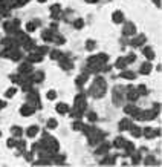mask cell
<instances>
[{"instance_id": "obj_1", "label": "cell", "mask_w": 162, "mask_h": 167, "mask_svg": "<svg viewBox=\"0 0 162 167\" xmlns=\"http://www.w3.org/2000/svg\"><path fill=\"white\" fill-rule=\"evenodd\" d=\"M106 92V83H104V78H96L95 84L92 87V94L95 97H103Z\"/></svg>"}, {"instance_id": "obj_2", "label": "cell", "mask_w": 162, "mask_h": 167, "mask_svg": "<svg viewBox=\"0 0 162 167\" xmlns=\"http://www.w3.org/2000/svg\"><path fill=\"white\" fill-rule=\"evenodd\" d=\"M3 26H5V31L6 32H14L17 29V26H19V20H12L9 23H5Z\"/></svg>"}, {"instance_id": "obj_3", "label": "cell", "mask_w": 162, "mask_h": 167, "mask_svg": "<svg viewBox=\"0 0 162 167\" xmlns=\"http://www.w3.org/2000/svg\"><path fill=\"white\" fill-rule=\"evenodd\" d=\"M122 32L125 34V36H132V34H135V32H136V26H135V25H132V23H127V25L124 26Z\"/></svg>"}, {"instance_id": "obj_4", "label": "cell", "mask_w": 162, "mask_h": 167, "mask_svg": "<svg viewBox=\"0 0 162 167\" xmlns=\"http://www.w3.org/2000/svg\"><path fill=\"white\" fill-rule=\"evenodd\" d=\"M139 97V94L136 92V89H133L132 86H129V94H127V98L130 100V101H135Z\"/></svg>"}, {"instance_id": "obj_5", "label": "cell", "mask_w": 162, "mask_h": 167, "mask_svg": "<svg viewBox=\"0 0 162 167\" xmlns=\"http://www.w3.org/2000/svg\"><path fill=\"white\" fill-rule=\"evenodd\" d=\"M69 110V107H67V104H64V103H60V104H57V112L58 113H61V115H64V113Z\"/></svg>"}, {"instance_id": "obj_6", "label": "cell", "mask_w": 162, "mask_h": 167, "mask_svg": "<svg viewBox=\"0 0 162 167\" xmlns=\"http://www.w3.org/2000/svg\"><path fill=\"white\" fill-rule=\"evenodd\" d=\"M122 20H124V14H122L121 11L113 12V22H115V23H121Z\"/></svg>"}, {"instance_id": "obj_7", "label": "cell", "mask_w": 162, "mask_h": 167, "mask_svg": "<svg viewBox=\"0 0 162 167\" xmlns=\"http://www.w3.org/2000/svg\"><path fill=\"white\" fill-rule=\"evenodd\" d=\"M32 112H34V109H32L31 106H23V107H22V115H23V117L32 115Z\"/></svg>"}, {"instance_id": "obj_8", "label": "cell", "mask_w": 162, "mask_h": 167, "mask_svg": "<svg viewBox=\"0 0 162 167\" xmlns=\"http://www.w3.org/2000/svg\"><path fill=\"white\" fill-rule=\"evenodd\" d=\"M41 37H43L44 41H54V34H52L51 31H44Z\"/></svg>"}, {"instance_id": "obj_9", "label": "cell", "mask_w": 162, "mask_h": 167, "mask_svg": "<svg viewBox=\"0 0 162 167\" xmlns=\"http://www.w3.org/2000/svg\"><path fill=\"white\" fill-rule=\"evenodd\" d=\"M150 71H151V65H150V63H144V65L141 66V72H142V74L148 75V74H150Z\"/></svg>"}, {"instance_id": "obj_10", "label": "cell", "mask_w": 162, "mask_h": 167, "mask_svg": "<svg viewBox=\"0 0 162 167\" xmlns=\"http://www.w3.org/2000/svg\"><path fill=\"white\" fill-rule=\"evenodd\" d=\"M144 41H145V37H144V36H139L138 38L132 40V45H133V46H139V45H142Z\"/></svg>"}, {"instance_id": "obj_11", "label": "cell", "mask_w": 162, "mask_h": 167, "mask_svg": "<svg viewBox=\"0 0 162 167\" xmlns=\"http://www.w3.org/2000/svg\"><path fill=\"white\" fill-rule=\"evenodd\" d=\"M26 134H28V137H35V135L38 134V127H37V126H32V127L28 129V132H26Z\"/></svg>"}, {"instance_id": "obj_12", "label": "cell", "mask_w": 162, "mask_h": 167, "mask_svg": "<svg viewBox=\"0 0 162 167\" xmlns=\"http://www.w3.org/2000/svg\"><path fill=\"white\" fill-rule=\"evenodd\" d=\"M119 129H121V130L130 129V121H129V120H122V121L119 123Z\"/></svg>"}, {"instance_id": "obj_13", "label": "cell", "mask_w": 162, "mask_h": 167, "mask_svg": "<svg viewBox=\"0 0 162 167\" xmlns=\"http://www.w3.org/2000/svg\"><path fill=\"white\" fill-rule=\"evenodd\" d=\"M121 77H122V78H127V80H133L136 75H135L133 72H130V71H124V72L121 74Z\"/></svg>"}, {"instance_id": "obj_14", "label": "cell", "mask_w": 162, "mask_h": 167, "mask_svg": "<svg viewBox=\"0 0 162 167\" xmlns=\"http://www.w3.org/2000/svg\"><path fill=\"white\" fill-rule=\"evenodd\" d=\"M144 55H145L148 60H153V58H155V54H153V51H151L150 48H145V49H144Z\"/></svg>"}, {"instance_id": "obj_15", "label": "cell", "mask_w": 162, "mask_h": 167, "mask_svg": "<svg viewBox=\"0 0 162 167\" xmlns=\"http://www.w3.org/2000/svg\"><path fill=\"white\" fill-rule=\"evenodd\" d=\"M130 130H132V135L136 137V138L141 135V129H139L138 126H130Z\"/></svg>"}, {"instance_id": "obj_16", "label": "cell", "mask_w": 162, "mask_h": 167, "mask_svg": "<svg viewBox=\"0 0 162 167\" xmlns=\"http://www.w3.org/2000/svg\"><path fill=\"white\" fill-rule=\"evenodd\" d=\"M125 66H127V60H125V58H118V61H116V68L122 69Z\"/></svg>"}, {"instance_id": "obj_17", "label": "cell", "mask_w": 162, "mask_h": 167, "mask_svg": "<svg viewBox=\"0 0 162 167\" xmlns=\"http://www.w3.org/2000/svg\"><path fill=\"white\" fill-rule=\"evenodd\" d=\"M58 12H60V5H54V6L51 8V14L57 19V17H58Z\"/></svg>"}, {"instance_id": "obj_18", "label": "cell", "mask_w": 162, "mask_h": 167, "mask_svg": "<svg viewBox=\"0 0 162 167\" xmlns=\"http://www.w3.org/2000/svg\"><path fill=\"white\" fill-rule=\"evenodd\" d=\"M61 68H64V69H70L72 68V63L69 60H66V58H63L61 57Z\"/></svg>"}, {"instance_id": "obj_19", "label": "cell", "mask_w": 162, "mask_h": 167, "mask_svg": "<svg viewBox=\"0 0 162 167\" xmlns=\"http://www.w3.org/2000/svg\"><path fill=\"white\" fill-rule=\"evenodd\" d=\"M41 54H38V52H37V54H31L29 55V61H41Z\"/></svg>"}, {"instance_id": "obj_20", "label": "cell", "mask_w": 162, "mask_h": 167, "mask_svg": "<svg viewBox=\"0 0 162 167\" xmlns=\"http://www.w3.org/2000/svg\"><path fill=\"white\" fill-rule=\"evenodd\" d=\"M34 46H35V43H34L32 40H26V41H25V48H26V51L34 49Z\"/></svg>"}, {"instance_id": "obj_21", "label": "cell", "mask_w": 162, "mask_h": 167, "mask_svg": "<svg viewBox=\"0 0 162 167\" xmlns=\"http://www.w3.org/2000/svg\"><path fill=\"white\" fill-rule=\"evenodd\" d=\"M109 147H110V144H103V146L96 150V153H106L107 150H109Z\"/></svg>"}, {"instance_id": "obj_22", "label": "cell", "mask_w": 162, "mask_h": 167, "mask_svg": "<svg viewBox=\"0 0 162 167\" xmlns=\"http://www.w3.org/2000/svg\"><path fill=\"white\" fill-rule=\"evenodd\" d=\"M29 71H32V66L28 63V65H22L20 66V72H29Z\"/></svg>"}, {"instance_id": "obj_23", "label": "cell", "mask_w": 162, "mask_h": 167, "mask_svg": "<svg viewBox=\"0 0 162 167\" xmlns=\"http://www.w3.org/2000/svg\"><path fill=\"white\" fill-rule=\"evenodd\" d=\"M124 143H125V141H124V138H118V139H115V143H113V144H115V147H122Z\"/></svg>"}, {"instance_id": "obj_24", "label": "cell", "mask_w": 162, "mask_h": 167, "mask_svg": "<svg viewBox=\"0 0 162 167\" xmlns=\"http://www.w3.org/2000/svg\"><path fill=\"white\" fill-rule=\"evenodd\" d=\"M124 110H125V113H130V115H132V113L136 110V107H135V106H125Z\"/></svg>"}, {"instance_id": "obj_25", "label": "cell", "mask_w": 162, "mask_h": 167, "mask_svg": "<svg viewBox=\"0 0 162 167\" xmlns=\"http://www.w3.org/2000/svg\"><path fill=\"white\" fill-rule=\"evenodd\" d=\"M51 58H61V52L60 51H52L51 52Z\"/></svg>"}, {"instance_id": "obj_26", "label": "cell", "mask_w": 162, "mask_h": 167, "mask_svg": "<svg viewBox=\"0 0 162 167\" xmlns=\"http://www.w3.org/2000/svg\"><path fill=\"white\" fill-rule=\"evenodd\" d=\"M11 132H12L15 137H20V135H22V129H20V127H12Z\"/></svg>"}, {"instance_id": "obj_27", "label": "cell", "mask_w": 162, "mask_h": 167, "mask_svg": "<svg viewBox=\"0 0 162 167\" xmlns=\"http://www.w3.org/2000/svg\"><path fill=\"white\" fill-rule=\"evenodd\" d=\"M74 25H75V28H77V29H81V28H83V25H84V22L81 20V19H78V20H75Z\"/></svg>"}, {"instance_id": "obj_28", "label": "cell", "mask_w": 162, "mask_h": 167, "mask_svg": "<svg viewBox=\"0 0 162 167\" xmlns=\"http://www.w3.org/2000/svg\"><path fill=\"white\" fill-rule=\"evenodd\" d=\"M86 48H87L89 51H92V49L95 48V41H93V40H89V41L86 43Z\"/></svg>"}, {"instance_id": "obj_29", "label": "cell", "mask_w": 162, "mask_h": 167, "mask_svg": "<svg viewBox=\"0 0 162 167\" xmlns=\"http://www.w3.org/2000/svg\"><path fill=\"white\" fill-rule=\"evenodd\" d=\"M48 127H49V129H55V127H57V121H55V120H49V121H48Z\"/></svg>"}, {"instance_id": "obj_30", "label": "cell", "mask_w": 162, "mask_h": 167, "mask_svg": "<svg viewBox=\"0 0 162 167\" xmlns=\"http://www.w3.org/2000/svg\"><path fill=\"white\" fill-rule=\"evenodd\" d=\"M124 146L127 147V153H132V152H133V149H135V147H133L132 143H124Z\"/></svg>"}, {"instance_id": "obj_31", "label": "cell", "mask_w": 162, "mask_h": 167, "mask_svg": "<svg viewBox=\"0 0 162 167\" xmlns=\"http://www.w3.org/2000/svg\"><path fill=\"white\" fill-rule=\"evenodd\" d=\"M136 92H138V94H141V95H145V94H147V89H145V86H139Z\"/></svg>"}, {"instance_id": "obj_32", "label": "cell", "mask_w": 162, "mask_h": 167, "mask_svg": "<svg viewBox=\"0 0 162 167\" xmlns=\"http://www.w3.org/2000/svg\"><path fill=\"white\" fill-rule=\"evenodd\" d=\"M144 134L147 135V138H151V137H153V130H151L150 127H147V129H144Z\"/></svg>"}, {"instance_id": "obj_33", "label": "cell", "mask_w": 162, "mask_h": 167, "mask_svg": "<svg viewBox=\"0 0 162 167\" xmlns=\"http://www.w3.org/2000/svg\"><path fill=\"white\" fill-rule=\"evenodd\" d=\"M55 97H57L55 91H49V92H48V98H49V100H54Z\"/></svg>"}, {"instance_id": "obj_34", "label": "cell", "mask_w": 162, "mask_h": 167, "mask_svg": "<svg viewBox=\"0 0 162 167\" xmlns=\"http://www.w3.org/2000/svg\"><path fill=\"white\" fill-rule=\"evenodd\" d=\"M113 161H115V156H112V158H106V160L103 161V164H113Z\"/></svg>"}, {"instance_id": "obj_35", "label": "cell", "mask_w": 162, "mask_h": 167, "mask_svg": "<svg viewBox=\"0 0 162 167\" xmlns=\"http://www.w3.org/2000/svg\"><path fill=\"white\" fill-rule=\"evenodd\" d=\"M34 81H41L43 80V74H35V77L32 78Z\"/></svg>"}, {"instance_id": "obj_36", "label": "cell", "mask_w": 162, "mask_h": 167, "mask_svg": "<svg viewBox=\"0 0 162 167\" xmlns=\"http://www.w3.org/2000/svg\"><path fill=\"white\" fill-rule=\"evenodd\" d=\"M26 29H28L29 32H32V31L35 29V25H34V23H28V25H26Z\"/></svg>"}, {"instance_id": "obj_37", "label": "cell", "mask_w": 162, "mask_h": 167, "mask_svg": "<svg viewBox=\"0 0 162 167\" xmlns=\"http://www.w3.org/2000/svg\"><path fill=\"white\" fill-rule=\"evenodd\" d=\"M37 52H38V54H41V55H43V54H46V52H48V48L41 46V48H38V49H37Z\"/></svg>"}, {"instance_id": "obj_38", "label": "cell", "mask_w": 162, "mask_h": 167, "mask_svg": "<svg viewBox=\"0 0 162 167\" xmlns=\"http://www.w3.org/2000/svg\"><path fill=\"white\" fill-rule=\"evenodd\" d=\"M74 129H77V130H80V129H83V123L81 121H77L75 124H74Z\"/></svg>"}, {"instance_id": "obj_39", "label": "cell", "mask_w": 162, "mask_h": 167, "mask_svg": "<svg viewBox=\"0 0 162 167\" xmlns=\"http://www.w3.org/2000/svg\"><path fill=\"white\" fill-rule=\"evenodd\" d=\"M87 118L90 120V121H95V120H96V115H95L93 112H90V113H87Z\"/></svg>"}, {"instance_id": "obj_40", "label": "cell", "mask_w": 162, "mask_h": 167, "mask_svg": "<svg viewBox=\"0 0 162 167\" xmlns=\"http://www.w3.org/2000/svg\"><path fill=\"white\" fill-rule=\"evenodd\" d=\"M14 94H15V87H11V89L6 92V97H12Z\"/></svg>"}, {"instance_id": "obj_41", "label": "cell", "mask_w": 162, "mask_h": 167, "mask_svg": "<svg viewBox=\"0 0 162 167\" xmlns=\"http://www.w3.org/2000/svg\"><path fill=\"white\" fill-rule=\"evenodd\" d=\"M86 78H87V75H83V77H80V78H78V80H77V83H78V84H83V83H84V80H86Z\"/></svg>"}, {"instance_id": "obj_42", "label": "cell", "mask_w": 162, "mask_h": 167, "mask_svg": "<svg viewBox=\"0 0 162 167\" xmlns=\"http://www.w3.org/2000/svg\"><path fill=\"white\" fill-rule=\"evenodd\" d=\"M153 161H155L153 160V156H147L145 158V164H153Z\"/></svg>"}, {"instance_id": "obj_43", "label": "cell", "mask_w": 162, "mask_h": 167, "mask_svg": "<svg viewBox=\"0 0 162 167\" xmlns=\"http://www.w3.org/2000/svg\"><path fill=\"white\" fill-rule=\"evenodd\" d=\"M138 161H139V153H136V155H133V163H135V164H136Z\"/></svg>"}, {"instance_id": "obj_44", "label": "cell", "mask_w": 162, "mask_h": 167, "mask_svg": "<svg viewBox=\"0 0 162 167\" xmlns=\"http://www.w3.org/2000/svg\"><path fill=\"white\" fill-rule=\"evenodd\" d=\"M135 58H136V57H135V55L132 54V55H129V57L125 58V60H127V61H135Z\"/></svg>"}, {"instance_id": "obj_45", "label": "cell", "mask_w": 162, "mask_h": 167, "mask_svg": "<svg viewBox=\"0 0 162 167\" xmlns=\"http://www.w3.org/2000/svg\"><path fill=\"white\" fill-rule=\"evenodd\" d=\"M8 146H9V147L15 146V141H14V139H9V141H8Z\"/></svg>"}, {"instance_id": "obj_46", "label": "cell", "mask_w": 162, "mask_h": 167, "mask_svg": "<svg viewBox=\"0 0 162 167\" xmlns=\"http://www.w3.org/2000/svg\"><path fill=\"white\" fill-rule=\"evenodd\" d=\"M25 146H26V144H25V141H20V143H19V147H20V149H23Z\"/></svg>"}, {"instance_id": "obj_47", "label": "cell", "mask_w": 162, "mask_h": 167, "mask_svg": "<svg viewBox=\"0 0 162 167\" xmlns=\"http://www.w3.org/2000/svg\"><path fill=\"white\" fill-rule=\"evenodd\" d=\"M153 2H155V3H156V5H158V6H159V5H161V2H159V0H153Z\"/></svg>"}, {"instance_id": "obj_48", "label": "cell", "mask_w": 162, "mask_h": 167, "mask_svg": "<svg viewBox=\"0 0 162 167\" xmlns=\"http://www.w3.org/2000/svg\"><path fill=\"white\" fill-rule=\"evenodd\" d=\"M89 3H95V2H98V0H87Z\"/></svg>"}, {"instance_id": "obj_49", "label": "cell", "mask_w": 162, "mask_h": 167, "mask_svg": "<svg viewBox=\"0 0 162 167\" xmlns=\"http://www.w3.org/2000/svg\"><path fill=\"white\" fill-rule=\"evenodd\" d=\"M38 2H40V3H43V2H46V0H38Z\"/></svg>"}]
</instances>
